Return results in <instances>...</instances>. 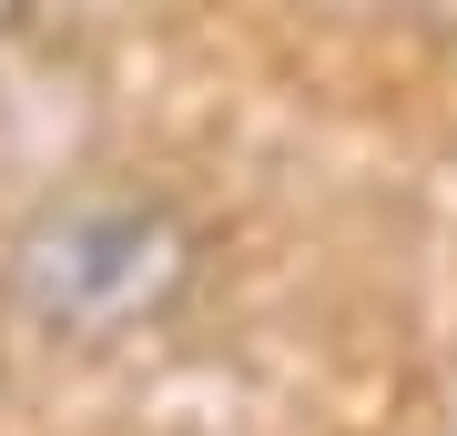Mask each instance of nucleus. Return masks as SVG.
Instances as JSON below:
<instances>
[{"label": "nucleus", "instance_id": "nucleus-2", "mask_svg": "<svg viewBox=\"0 0 457 436\" xmlns=\"http://www.w3.org/2000/svg\"><path fill=\"white\" fill-rule=\"evenodd\" d=\"M11 21H21V0H0V31H11Z\"/></svg>", "mask_w": 457, "mask_h": 436}, {"label": "nucleus", "instance_id": "nucleus-1", "mask_svg": "<svg viewBox=\"0 0 457 436\" xmlns=\"http://www.w3.org/2000/svg\"><path fill=\"white\" fill-rule=\"evenodd\" d=\"M0 284H11V315L51 345H122L194 305L204 224L153 183H71L21 213Z\"/></svg>", "mask_w": 457, "mask_h": 436}]
</instances>
